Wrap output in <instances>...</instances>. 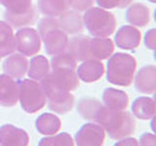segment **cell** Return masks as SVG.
<instances>
[{
    "mask_svg": "<svg viewBox=\"0 0 156 146\" xmlns=\"http://www.w3.org/2000/svg\"><path fill=\"white\" fill-rule=\"evenodd\" d=\"M126 19L130 26L145 27L150 22V9L141 2H135L127 9Z\"/></svg>",
    "mask_w": 156,
    "mask_h": 146,
    "instance_id": "obj_22",
    "label": "cell"
},
{
    "mask_svg": "<svg viewBox=\"0 0 156 146\" xmlns=\"http://www.w3.org/2000/svg\"><path fill=\"white\" fill-rule=\"evenodd\" d=\"M18 101V83L16 79L0 74V105L12 107Z\"/></svg>",
    "mask_w": 156,
    "mask_h": 146,
    "instance_id": "obj_15",
    "label": "cell"
},
{
    "mask_svg": "<svg viewBox=\"0 0 156 146\" xmlns=\"http://www.w3.org/2000/svg\"><path fill=\"white\" fill-rule=\"evenodd\" d=\"M96 1L98 6L105 10H110V9H124L128 5H130L134 0H94Z\"/></svg>",
    "mask_w": 156,
    "mask_h": 146,
    "instance_id": "obj_32",
    "label": "cell"
},
{
    "mask_svg": "<svg viewBox=\"0 0 156 146\" xmlns=\"http://www.w3.org/2000/svg\"><path fill=\"white\" fill-rule=\"evenodd\" d=\"M66 51L71 54L76 61H85L90 57V38L83 34L73 35L68 38Z\"/></svg>",
    "mask_w": 156,
    "mask_h": 146,
    "instance_id": "obj_16",
    "label": "cell"
},
{
    "mask_svg": "<svg viewBox=\"0 0 156 146\" xmlns=\"http://www.w3.org/2000/svg\"><path fill=\"white\" fill-rule=\"evenodd\" d=\"M16 50L24 56H34L41 47V38L37 29L32 27L20 28L15 33Z\"/></svg>",
    "mask_w": 156,
    "mask_h": 146,
    "instance_id": "obj_6",
    "label": "cell"
},
{
    "mask_svg": "<svg viewBox=\"0 0 156 146\" xmlns=\"http://www.w3.org/2000/svg\"><path fill=\"white\" fill-rule=\"evenodd\" d=\"M45 96L49 109L57 114H65L74 107V96L68 91L50 92Z\"/></svg>",
    "mask_w": 156,
    "mask_h": 146,
    "instance_id": "obj_17",
    "label": "cell"
},
{
    "mask_svg": "<svg viewBox=\"0 0 156 146\" xmlns=\"http://www.w3.org/2000/svg\"><path fill=\"white\" fill-rule=\"evenodd\" d=\"M144 44L150 50L156 49V29L155 28H151L146 32L145 38H144Z\"/></svg>",
    "mask_w": 156,
    "mask_h": 146,
    "instance_id": "obj_34",
    "label": "cell"
},
{
    "mask_svg": "<svg viewBox=\"0 0 156 146\" xmlns=\"http://www.w3.org/2000/svg\"><path fill=\"white\" fill-rule=\"evenodd\" d=\"M16 51V39L13 28L5 22L0 21V58L6 57Z\"/></svg>",
    "mask_w": 156,
    "mask_h": 146,
    "instance_id": "obj_24",
    "label": "cell"
},
{
    "mask_svg": "<svg viewBox=\"0 0 156 146\" xmlns=\"http://www.w3.org/2000/svg\"><path fill=\"white\" fill-rule=\"evenodd\" d=\"M102 103L106 108L113 111H124L129 105V97L126 91L107 88L102 92Z\"/></svg>",
    "mask_w": 156,
    "mask_h": 146,
    "instance_id": "obj_19",
    "label": "cell"
},
{
    "mask_svg": "<svg viewBox=\"0 0 156 146\" xmlns=\"http://www.w3.org/2000/svg\"><path fill=\"white\" fill-rule=\"evenodd\" d=\"M134 86L139 92L150 95L156 91V66L146 64L136 72L133 78Z\"/></svg>",
    "mask_w": 156,
    "mask_h": 146,
    "instance_id": "obj_9",
    "label": "cell"
},
{
    "mask_svg": "<svg viewBox=\"0 0 156 146\" xmlns=\"http://www.w3.org/2000/svg\"><path fill=\"white\" fill-rule=\"evenodd\" d=\"M51 71L49 60L43 55H34L28 62L27 74L30 79L40 82L44 79Z\"/></svg>",
    "mask_w": 156,
    "mask_h": 146,
    "instance_id": "obj_23",
    "label": "cell"
},
{
    "mask_svg": "<svg viewBox=\"0 0 156 146\" xmlns=\"http://www.w3.org/2000/svg\"><path fill=\"white\" fill-rule=\"evenodd\" d=\"M56 18L60 29H62L67 35L82 34L84 30L83 16L76 10H67Z\"/></svg>",
    "mask_w": 156,
    "mask_h": 146,
    "instance_id": "obj_12",
    "label": "cell"
},
{
    "mask_svg": "<svg viewBox=\"0 0 156 146\" xmlns=\"http://www.w3.org/2000/svg\"><path fill=\"white\" fill-rule=\"evenodd\" d=\"M94 0H69V7L78 12H84L93 7Z\"/></svg>",
    "mask_w": 156,
    "mask_h": 146,
    "instance_id": "obj_33",
    "label": "cell"
},
{
    "mask_svg": "<svg viewBox=\"0 0 156 146\" xmlns=\"http://www.w3.org/2000/svg\"><path fill=\"white\" fill-rule=\"evenodd\" d=\"M35 128L40 134L45 136L54 135L61 129V119L54 113H41L35 119Z\"/></svg>",
    "mask_w": 156,
    "mask_h": 146,
    "instance_id": "obj_25",
    "label": "cell"
},
{
    "mask_svg": "<svg viewBox=\"0 0 156 146\" xmlns=\"http://www.w3.org/2000/svg\"><path fill=\"white\" fill-rule=\"evenodd\" d=\"M28 58L20 52H12L2 62V69L6 75L13 79H22L28 71Z\"/></svg>",
    "mask_w": 156,
    "mask_h": 146,
    "instance_id": "obj_10",
    "label": "cell"
},
{
    "mask_svg": "<svg viewBox=\"0 0 156 146\" xmlns=\"http://www.w3.org/2000/svg\"><path fill=\"white\" fill-rule=\"evenodd\" d=\"M29 136L26 130L12 124L0 127V145L1 146H28Z\"/></svg>",
    "mask_w": 156,
    "mask_h": 146,
    "instance_id": "obj_11",
    "label": "cell"
},
{
    "mask_svg": "<svg viewBox=\"0 0 156 146\" xmlns=\"http://www.w3.org/2000/svg\"><path fill=\"white\" fill-rule=\"evenodd\" d=\"M102 106L104 105L94 97H82L77 103V111L82 118L95 123L99 111Z\"/></svg>",
    "mask_w": 156,
    "mask_h": 146,
    "instance_id": "obj_26",
    "label": "cell"
},
{
    "mask_svg": "<svg viewBox=\"0 0 156 146\" xmlns=\"http://www.w3.org/2000/svg\"><path fill=\"white\" fill-rule=\"evenodd\" d=\"M38 146H74V141L68 133H56L43 137Z\"/></svg>",
    "mask_w": 156,
    "mask_h": 146,
    "instance_id": "obj_29",
    "label": "cell"
},
{
    "mask_svg": "<svg viewBox=\"0 0 156 146\" xmlns=\"http://www.w3.org/2000/svg\"><path fill=\"white\" fill-rule=\"evenodd\" d=\"M149 1H150V2H152V4H155V2H156V0H149Z\"/></svg>",
    "mask_w": 156,
    "mask_h": 146,
    "instance_id": "obj_37",
    "label": "cell"
},
{
    "mask_svg": "<svg viewBox=\"0 0 156 146\" xmlns=\"http://www.w3.org/2000/svg\"><path fill=\"white\" fill-rule=\"evenodd\" d=\"M0 146H1V145H0Z\"/></svg>",
    "mask_w": 156,
    "mask_h": 146,
    "instance_id": "obj_38",
    "label": "cell"
},
{
    "mask_svg": "<svg viewBox=\"0 0 156 146\" xmlns=\"http://www.w3.org/2000/svg\"><path fill=\"white\" fill-rule=\"evenodd\" d=\"M113 146H139V144H138V140L136 139L130 137V136H127V137L119 139Z\"/></svg>",
    "mask_w": 156,
    "mask_h": 146,
    "instance_id": "obj_36",
    "label": "cell"
},
{
    "mask_svg": "<svg viewBox=\"0 0 156 146\" xmlns=\"http://www.w3.org/2000/svg\"><path fill=\"white\" fill-rule=\"evenodd\" d=\"M95 123L100 124L108 137L119 140L130 136L135 129V119L128 111H113L102 106Z\"/></svg>",
    "mask_w": 156,
    "mask_h": 146,
    "instance_id": "obj_1",
    "label": "cell"
},
{
    "mask_svg": "<svg viewBox=\"0 0 156 146\" xmlns=\"http://www.w3.org/2000/svg\"><path fill=\"white\" fill-rule=\"evenodd\" d=\"M0 5H2L6 11L12 13L27 11L33 6L32 0H0Z\"/></svg>",
    "mask_w": 156,
    "mask_h": 146,
    "instance_id": "obj_30",
    "label": "cell"
},
{
    "mask_svg": "<svg viewBox=\"0 0 156 146\" xmlns=\"http://www.w3.org/2000/svg\"><path fill=\"white\" fill-rule=\"evenodd\" d=\"M50 67L52 71H55V69H76L77 61L71 54H68L67 51H63V52H60V54L52 56V58L50 61Z\"/></svg>",
    "mask_w": 156,
    "mask_h": 146,
    "instance_id": "obj_28",
    "label": "cell"
},
{
    "mask_svg": "<svg viewBox=\"0 0 156 146\" xmlns=\"http://www.w3.org/2000/svg\"><path fill=\"white\" fill-rule=\"evenodd\" d=\"M84 28L93 36H110L116 29V18L113 13L101 7H90L83 15Z\"/></svg>",
    "mask_w": 156,
    "mask_h": 146,
    "instance_id": "obj_3",
    "label": "cell"
},
{
    "mask_svg": "<svg viewBox=\"0 0 156 146\" xmlns=\"http://www.w3.org/2000/svg\"><path fill=\"white\" fill-rule=\"evenodd\" d=\"M67 41H68V35L60 28L48 32L41 38V43H44L45 51L50 56L66 51Z\"/></svg>",
    "mask_w": 156,
    "mask_h": 146,
    "instance_id": "obj_14",
    "label": "cell"
},
{
    "mask_svg": "<svg viewBox=\"0 0 156 146\" xmlns=\"http://www.w3.org/2000/svg\"><path fill=\"white\" fill-rule=\"evenodd\" d=\"M141 40V33L140 30L134 26H121L116 34H115V41L113 44L117 45V47L123 50H134L140 45Z\"/></svg>",
    "mask_w": 156,
    "mask_h": 146,
    "instance_id": "obj_8",
    "label": "cell"
},
{
    "mask_svg": "<svg viewBox=\"0 0 156 146\" xmlns=\"http://www.w3.org/2000/svg\"><path fill=\"white\" fill-rule=\"evenodd\" d=\"M60 28L58 23H57V18L56 17H48L44 16L39 22H38V33L40 35V38H43L48 32Z\"/></svg>",
    "mask_w": 156,
    "mask_h": 146,
    "instance_id": "obj_31",
    "label": "cell"
},
{
    "mask_svg": "<svg viewBox=\"0 0 156 146\" xmlns=\"http://www.w3.org/2000/svg\"><path fill=\"white\" fill-rule=\"evenodd\" d=\"M38 10L48 17H58L69 10V0H38Z\"/></svg>",
    "mask_w": 156,
    "mask_h": 146,
    "instance_id": "obj_27",
    "label": "cell"
},
{
    "mask_svg": "<svg viewBox=\"0 0 156 146\" xmlns=\"http://www.w3.org/2000/svg\"><path fill=\"white\" fill-rule=\"evenodd\" d=\"M18 100L27 113H35L46 105V96L39 82L22 79L18 83Z\"/></svg>",
    "mask_w": 156,
    "mask_h": 146,
    "instance_id": "obj_4",
    "label": "cell"
},
{
    "mask_svg": "<svg viewBox=\"0 0 156 146\" xmlns=\"http://www.w3.org/2000/svg\"><path fill=\"white\" fill-rule=\"evenodd\" d=\"M115 50V44L108 36L90 38V57L95 60H107Z\"/></svg>",
    "mask_w": 156,
    "mask_h": 146,
    "instance_id": "obj_20",
    "label": "cell"
},
{
    "mask_svg": "<svg viewBox=\"0 0 156 146\" xmlns=\"http://www.w3.org/2000/svg\"><path fill=\"white\" fill-rule=\"evenodd\" d=\"M139 146H156V139L152 133H145L140 136V140L138 141Z\"/></svg>",
    "mask_w": 156,
    "mask_h": 146,
    "instance_id": "obj_35",
    "label": "cell"
},
{
    "mask_svg": "<svg viewBox=\"0 0 156 146\" xmlns=\"http://www.w3.org/2000/svg\"><path fill=\"white\" fill-rule=\"evenodd\" d=\"M136 71V60L126 52H116L108 57L106 78L118 86H129Z\"/></svg>",
    "mask_w": 156,
    "mask_h": 146,
    "instance_id": "obj_2",
    "label": "cell"
},
{
    "mask_svg": "<svg viewBox=\"0 0 156 146\" xmlns=\"http://www.w3.org/2000/svg\"><path fill=\"white\" fill-rule=\"evenodd\" d=\"M39 83L45 95L50 92H71L78 88L79 78L74 69H55L50 71Z\"/></svg>",
    "mask_w": 156,
    "mask_h": 146,
    "instance_id": "obj_5",
    "label": "cell"
},
{
    "mask_svg": "<svg viewBox=\"0 0 156 146\" xmlns=\"http://www.w3.org/2000/svg\"><path fill=\"white\" fill-rule=\"evenodd\" d=\"M77 75L79 80L84 83H93L99 80L105 73V66L101 61L95 58H88L82 61L77 68Z\"/></svg>",
    "mask_w": 156,
    "mask_h": 146,
    "instance_id": "obj_13",
    "label": "cell"
},
{
    "mask_svg": "<svg viewBox=\"0 0 156 146\" xmlns=\"http://www.w3.org/2000/svg\"><path fill=\"white\" fill-rule=\"evenodd\" d=\"M132 114L138 119H152L156 114V103L152 97L139 96L132 103Z\"/></svg>",
    "mask_w": 156,
    "mask_h": 146,
    "instance_id": "obj_21",
    "label": "cell"
},
{
    "mask_svg": "<svg viewBox=\"0 0 156 146\" xmlns=\"http://www.w3.org/2000/svg\"><path fill=\"white\" fill-rule=\"evenodd\" d=\"M38 10L32 6L29 10L27 11H22V12H17V13H12L9 11L4 12V21L7 22L12 28H24V27H30L34 23H37L38 21Z\"/></svg>",
    "mask_w": 156,
    "mask_h": 146,
    "instance_id": "obj_18",
    "label": "cell"
},
{
    "mask_svg": "<svg viewBox=\"0 0 156 146\" xmlns=\"http://www.w3.org/2000/svg\"><path fill=\"white\" fill-rule=\"evenodd\" d=\"M106 133L104 128L94 122L85 123L76 133L74 142L77 146H102Z\"/></svg>",
    "mask_w": 156,
    "mask_h": 146,
    "instance_id": "obj_7",
    "label": "cell"
}]
</instances>
